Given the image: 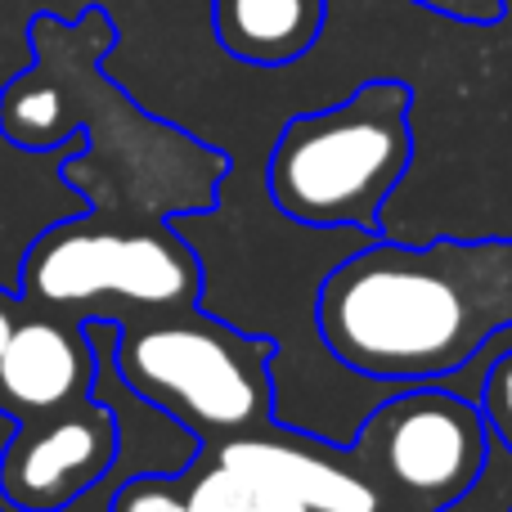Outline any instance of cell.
Returning a JSON list of instances; mask_svg holds the SVG:
<instances>
[{"mask_svg": "<svg viewBox=\"0 0 512 512\" xmlns=\"http://www.w3.org/2000/svg\"><path fill=\"white\" fill-rule=\"evenodd\" d=\"M315 324L360 378L445 382L512 328V239L360 243L319 283Z\"/></svg>", "mask_w": 512, "mask_h": 512, "instance_id": "obj_1", "label": "cell"}, {"mask_svg": "<svg viewBox=\"0 0 512 512\" xmlns=\"http://www.w3.org/2000/svg\"><path fill=\"white\" fill-rule=\"evenodd\" d=\"M409 108V86L369 81L324 113L292 117L270 153V203L310 230L373 234L414 162Z\"/></svg>", "mask_w": 512, "mask_h": 512, "instance_id": "obj_2", "label": "cell"}, {"mask_svg": "<svg viewBox=\"0 0 512 512\" xmlns=\"http://www.w3.org/2000/svg\"><path fill=\"white\" fill-rule=\"evenodd\" d=\"M270 342L221 319H140L113 346L117 378L140 400L203 432H243L274 405Z\"/></svg>", "mask_w": 512, "mask_h": 512, "instance_id": "obj_3", "label": "cell"}, {"mask_svg": "<svg viewBox=\"0 0 512 512\" xmlns=\"http://www.w3.org/2000/svg\"><path fill=\"white\" fill-rule=\"evenodd\" d=\"M490 441L477 400L418 382L391 391L364 418L346 459L378 490L382 512H441L477 486Z\"/></svg>", "mask_w": 512, "mask_h": 512, "instance_id": "obj_4", "label": "cell"}, {"mask_svg": "<svg viewBox=\"0 0 512 512\" xmlns=\"http://www.w3.org/2000/svg\"><path fill=\"white\" fill-rule=\"evenodd\" d=\"M23 292L41 306L122 297L149 310H185L198 297V261L180 230H50L23 265Z\"/></svg>", "mask_w": 512, "mask_h": 512, "instance_id": "obj_5", "label": "cell"}, {"mask_svg": "<svg viewBox=\"0 0 512 512\" xmlns=\"http://www.w3.org/2000/svg\"><path fill=\"white\" fill-rule=\"evenodd\" d=\"M117 414L90 400L23 418L0 454V499L14 512H63L117 468Z\"/></svg>", "mask_w": 512, "mask_h": 512, "instance_id": "obj_6", "label": "cell"}, {"mask_svg": "<svg viewBox=\"0 0 512 512\" xmlns=\"http://www.w3.org/2000/svg\"><path fill=\"white\" fill-rule=\"evenodd\" d=\"M95 382V342L86 328H68L50 315H23L0 360V409L14 423L81 405Z\"/></svg>", "mask_w": 512, "mask_h": 512, "instance_id": "obj_7", "label": "cell"}, {"mask_svg": "<svg viewBox=\"0 0 512 512\" xmlns=\"http://www.w3.org/2000/svg\"><path fill=\"white\" fill-rule=\"evenodd\" d=\"M216 463L283 490L310 512H382L378 490L364 481V472L346 454L333 450V441L239 436V441L221 445Z\"/></svg>", "mask_w": 512, "mask_h": 512, "instance_id": "obj_8", "label": "cell"}, {"mask_svg": "<svg viewBox=\"0 0 512 512\" xmlns=\"http://www.w3.org/2000/svg\"><path fill=\"white\" fill-rule=\"evenodd\" d=\"M324 0H216V36L243 63L279 68L319 41Z\"/></svg>", "mask_w": 512, "mask_h": 512, "instance_id": "obj_9", "label": "cell"}, {"mask_svg": "<svg viewBox=\"0 0 512 512\" xmlns=\"http://www.w3.org/2000/svg\"><path fill=\"white\" fill-rule=\"evenodd\" d=\"M185 499L194 512H310L292 495L265 486V481L243 477V472L225 468V463H216L212 472H203V477L189 486Z\"/></svg>", "mask_w": 512, "mask_h": 512, "instance_id": "obj_10", "label": "cell"}, {"mask_svg": "<svg viewBox=\"0 0 512 512\" xmlns=\"http://www.w3.org/2000/svg\"><path fill=\"white\" fill-rule=\"evenodd\" d=\"M0 122H5V135H14L27 149H41V144H54L63 135V104L54 90H27L18 86L14 95L0 108Z\"/></svg>", "mask_w": 512, "mask_h": 512, "instance_id": "obj_11", "label": "cell"}, {"mask_svg": "<svg viewBox=\"0 0 512 512\" xmlns=\"http://www.w3.org/2000/svg\"><path fill=\"white\" fill-rule=\"evenodd\" d=\"M481 414L490 423V436L512 454V351H504L495 364H490L486 382H481V396H477Z\"/></svg>", "mask_w": 512, "mask_h": 512, "instance_id": "obj_12", "label": "cell"}, {"mask_svg": "<svg viewBox=\"0 0 512 512\" xmlns=\"http://www.w3.org/2000/svg\"><path fill=\"white\" fill-rule=\"evenodd\" d=\"M113 512H194L185 495L171 490L167 477H135L117 490Z\"/></svg>", "mask_w": 512, "mask_h": 512, "instance_id": "obj_13", "label": "cell"}, {"mask_svg": "<svg viewBox=\"0 0 512 512\" xmlns=\"http://www.w3.org/2000/svg\"><path fill=\"white\" fill-rule=\"evenodd\" d=\"M418 5L450 14L459 23H499L504 18V0H418Z\"/></svg>", "mask_w": 512, "mask_h": 512, "instance_id": "obj_14", "label": "cell"}, {"mask_svg": "<svg viewBox=\"0 0 512 512\" xmlns=\"http://www.w3.org/2000/svg\"><path fill=\"white\" fill-rule=\"evenodd\" d=\"M18 319H23V306H18V297L0 288V360H5V351H9V337H14Z\"/></svg>", "mask_w": 512, "mask_h": 512, "instance_id": "obj_15", "label": "cell"}, {"mask_svg": "<svg viewBox=\"0 0 512 512\" xmlns=\"http://www.w3.org/2000/svg\"><path fill=\"white\" fill-rule=\"evenodd\" d=\"M508 512H512V508H508Z\"/></svg>", "mask_w": 512, "mask_h": 512, "instance_id": "obj_16", "label": "cell"}]
</instances>
